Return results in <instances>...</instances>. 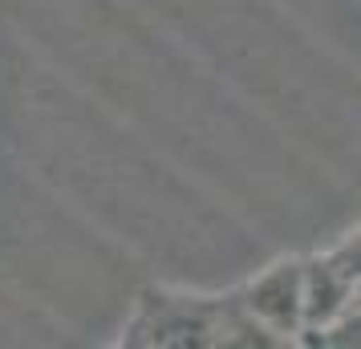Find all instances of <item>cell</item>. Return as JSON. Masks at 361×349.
<instances>
[{
    "label": "cell",
    "instance_id": "cell-3",
    "mask_svg": "<svg viewBox=\"0 0 361 349\" xmlns=\"http://www.w3.org/2000/svg\"><path fill=\"white\" fill-rule=\"evenodd\" d=\"M244 313L272 333L276 341H288L305 329V309H300V260H284L260 272L256 281L240 293Z\"/></svg>",
    "mask_w": 361,
    "mask_h": 349
},
{
    "label": "cell",
    "instance_id": "cell-2",
    "mask_svg": "<svg viewBox=\"0 0 361 349\" xmlns=\"http://www.w3.org/2000/svg\"><path fill=\"white\" fill-rule=\"evenodd\" d=\"M353 305H357V235L341 240L325 256L300 260V309H305L300 333L321 329Z\"/></svg>",
    "mask_w": 361,
    "mask_h": 349
},
{
    "label": "cell",
    "instance_id": "cell-1",
    "mask_svg": "<svg viewBox=\"0 0 361 349\" xmlns=\"http://www.w3.org/2000/svg\"><path fill=\"white\" fill-rule=\"evenodd\" d=\"M130 345H276L235 300L203 297H142L126 325Z\"/></svg>",
    "mask_w": 361,
    "mask_h": 349
}]
</instances>
